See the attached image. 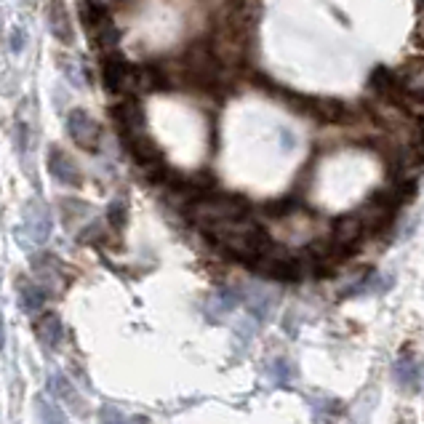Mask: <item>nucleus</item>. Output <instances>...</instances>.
<instances>
[{
    "mask_svg": "<svg viewBox=\"0 0 424 424\" xmlns=\"http://www.w3.org/2000/svg\"><path fill=\"white\" fill-rule=\"evenodd\" d=\"M67 133H70V139L80 149H86V152H96L99 149L102 129L93 120V115H89L86 110H73L67 115Z\"/></svg>",
    "mask_w": 424,
    "mask_h": 424,
    "instance_id": "nucleus-1",
    "label": "nucleus"
},
{
    "mask_svg": "<svg viewBox=\"0 0 424 424\" xmlns=\"http://www.w3.org/2000/svg\"><path fill=\"white\" fill-rule=\"evenodd\" d=\"M112 120L118 126V133L123 136V142L145 131V110L133 96H123L112 104Z\"/></svg>",
    "mask_w": 424,
    "mask_h": 424,
    "instance_id": "nucleus-2",
    "label": "nucleus"
},
{
    "mask_svg": "<svg viewBox=\"0 0 424 424\" xmlns=\"http://www.w3.org/2000/svg\"><path fill=\"white\" fill-rule=\"evenodd\" d=\"M48 171H51V176L59 185L77 187L83 182V174L73 160V155L64 152L62 147H51V152H48Z\"/></svg>",
    "mask_w": 424,
    "mask_h": 424,
    "instance_id": "nucleus-3",
    "label": "nucleus"
},
{
    "mask_svg": "<svg viewBox=\"0 0 424 424\" xmlns=\"http://www.w3.org/2000/svg\"><path fill=\"white\" fill-rule=\"evenodd\" d=\"M48 30H51V35L56 40H62V43H70L73 40V17H70V11H67V6H64V0H48Z\"/></svg>",
    "mask_w": 424,
    "mask_h": 424,
    "instance_id": "nucleus-4",
    "label": "nucleus"
},
{
    "mask_svg": "<svg viewBox=\"0 0 424 424\" xmlns=\"http://www.w3.org/2000/svg\"><path fill=\"white\" fill-rule=\"evenodd\" d=\"M19 302H21V307H24L27 313H40V310H43V302H46L43 286L35 283V280L21 277V280H19Z\"/></svg>",
    "mask_w": 424,
    "mask_h": 424,
    "instance_id": "nucleus-5",
    "label": "nucleus"
},
{
    "mask_svg": "<svg viewBox=\"0 0 424 424\" xmlns=\"http://www.w3.org/2000/svg\"><path fill=\"white\" fill-rule=\"evenodd\" d=\"M35 331L40 336L43 344H59V336H62V326H59V317L51 313L40 315L35 320Z\"/></svg>",
    "mask_w": 424,
    "mask_h": 424,
    "instance_id": "nucleus-6",
    "label": "nucleus"
},
{
    "mask_svg": "<svg viewBox=\"0 0 424 424\" xmlns=\"http://www.w3.org/2000/svg\"><path fill=\"white\" fill-rule=\"evenodd\" d=\"M123 221H126V203L115 201V203L110 205V224H112V230H120V227H123Z\"/></svg>",
    "mask_w": 424,
    "mask_h": 424,
    "instance_id": "nucleus-7",
    "label": "nucleus"
},
{
    "mask_svg": "<svg viewBox=\"0 0 424 424\" xmlns=\"http://www.w3.org/2000/svg\"><path fill=\"white\" fill-rule=\"evenodd\" d=\"M0 344H3V329H0Z\"/></svg>",
    "mask_w": 424,
    "mask_h": 424,
    "instance_id": "nucleus-8",
    "label": "nucleus"
}]
</instances>
